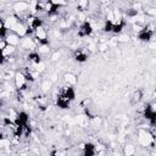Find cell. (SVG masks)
I'll use <instances>...</instances> for the list:
<instances>
[{"instance_id":"14","label":"cell","mask_w":156,"mask_h":156,"mask_svg":"<svg viewBox=\"0 0 156 156\" xmlns=\"http://www.w3.org/2000/svg\"><path fill=\"white\" fill-rule=\"evenodd\" d=\"M140 99H141V91H140V90H136V91L134 93L133 98H132V104H136V102H139Z\"/></svg>"},{"instance_id":"16","label":"cell","mask_w":156,"mask_h":156,"mask_svg":"<svg viewBox=\"0 0 156 156\" xmlns=\"http://www.w3.org/2000/svg\"><path fill=\"white\" fill-rule=\"evenodd\" d=\"M138 15V10H135V9H129V10H127V16L128 17H134V16H136Z\"/></svg>"},{"instance_id":"9","label":"cell","mask_w":156,"mask_h":156,"mask_svg":"<svg viewBox=\"0 0 156 156\" xmlns=\"http://www.w3.org/2000/svg\"><path fill=\"white\" fill-rule=\"evenodd\" d=\"M73 57H74V60L78 61V62H85L87 58H88V54H87L84 50H82V49H77V50H74V52H73Z\"/></svg>"},{"instance_id":"8","label":"cell","mask_w":156,"mask_h":156,"mask_svg":"<svg viewBox=\"0 0 156 156\" xmlns=\"http://www.w3.org/2000/svg\"><path fill=\"white\" fill-rule=\"evenodd\" d=\"M28 60L34 65V66H38V65H40L41 63V55H40V52L39 51H37V50H33V51H30L29 54H28Z\"/></svg>"},{"instance_id":"17","label":"cell","mask_w":156,"mask_h":156,"mask_svg":"<svg viewBox=\"0 0 156 156\" xmlns=\"http://www.w3.org/2000/svg\"><path fill=\"white\" fill-rule=\"evenodd\" d=\"M50 85H51L50 82H44V83H43V90H44V91L49 90V89H50Z\"/></svg>"},{"instance_id":"2","label":"cell","mask_w":156,"mask_h":156,"mask_svg":"<svg viewBox=\"0 0 156 156\" xmlns=\"http://www.w3.org/2000/svg\"><path fill=\"white\" fill-rule=\"evenodd\" d=\"M34 37L37 39V41L39 43V45H49V39H48V32L41 27L38 28L34 32Z\"/></svg>"},{"instance_id":"7","label":"cell","mask_w":156,"mask_h":156,"mask_svg":"<svg viewBox=\"0 0 156 156\" xmlns=\"http://www.w3.org/2000/svg\"><path fill=\"white\" fill-rule=\"evenodd\" d=\"M56 105H57L60 108L66 110V108H69V106H71V100H68L67 98H65L62 94L58 93V96L56 98Z\"/></svg>"},{"instance_id":"18","label":"cell","mask_w":156,"mask_h":156,"mask_svg":"<svg viewBox=\"0 0 156 156\" xmlns=\"http://www.w3.org/2000/svg\"><path fill=\"white\" fill-rule=\"evenodd\" d=\"M58 57H60V52H58V51H56L55 54H52V56H51V60H52V61H56Z\"/></svg>"},{"instance_id":"10","label":"cell","mask_w":156,"mask_h":156,"mask_svg":"<svg viewBox=\"0 0 156 156\" xmlns=\"http://www.w3.org/2000/svg\"><path fill=\"white\" fill-rule=\"evenodd\" d=\"M6 43L9 44V45H11V46H16V45H18L20 44V37L17 35V34H15V33H9V35L6 37Z\"/></svg>"},{"instance_id":"15","label":"cell","mask_w":156,"mask_h":156,"mask_svg":"<svg viewBox=\"0 0 156 156\" xmlns=\"http://www.w3.org/2000/svg\"><path fill=\"white\" fill-rule=\"evenodd\" d=\"M89 6V2L88 1H80V2H78V5H77V7L82 11V10H87V7Z\"/></svg>"},{"instance_id":"21","label":"cell","mask_w":156,"mask_h":156,"mask_svg":"<svg viewBox=\"0 0 156 156\" xmlns=\"http://www.w3.org/2000/svg\"><path fill=\"white\" fill-rule=\"evenodd\" d=\"M76 156H82V155H76Z\"/></svg>"},{"instance_id":"6","label":"cell","mask_w":156,"mask_h":156,"mask_svg":"<svg viewBox=\"0 0 156 156\" xmlns=\"http://www.w3.org/2000/svg\"><path fill=\"white\" fill-rule=\"evenodd\" d=\"M60 94H62L65 98H67L68 100L73 101L76 99V90L71 85H67V87H63L61 90H60Z\"/></svg>"},{"instance_id":"11","label":"cell","mask_w":156,"mask_h":156,"mask_svg":"<svg viewBox=\"0 0 156 156\" xmlns=\"http://www.w3.org/2000/svg\"><path fill=\"white\" fill-rule=\"evenodd\" d=\"M63 77H65V80L67 82V84H68V85H71V87L76 85V84H77V82H78L77 77H76L74 74H72V73H66Z\"/></svg>"},{"instance_id":"19","label":"cell","mask_w":156,"mask_h":156,"mask_svg":"<svg viewBox=\"0 0 156 156\" xmlns=\"http://www.w3.org/2000/svg\"><path fill=\"white\" fill-rule=\"evenodd\" d=\"M50 156H61V154H60L57 150H52V151L50 152Z\"/></svg>"},{"instance_id":"12","label":"cell","mask_w":156,"mask_h":156,"mask_svg":"<svg viewBox=\"0 0 156 156\" xmlns=\"http://www.w3.org/2000/svg\"><path fill=\"white\" fill-rule=\"evenodd\" d=\"M22 46H23L24 49H30V50L33 51L34 48H35V44H34L33 39H30V38H26V39H23V41H22Z\"/></svg>"},{"instance_id":"5","label":"cell","mask_w":156,"mask_h":156,"mask_svg":"<svg viewBox=\"0 0 156 156\" xmlns=\"http://www.w3.org/2000/svg\"><path fill=\"white\" fill-rule=\"evenodd\" d=\"M98 147L93 143H85L82 150V156H96Z\"/></svg>"},{"instance_id":"1","label":"cell","mask_w":156,"mask_h":156,"mask_svg":"<svg viewBox=\"0 0 156 156\" xmlns=\"http://www.w3.org/2000/svg\"><path fill=\"white\" fill-rule=\"evenodd\" d=\"M13 80H15V85H16V88L20 90V91H23V90H26L27 89V79H26V77H24V74L22 73V72H17L16 74H15V77H13Z\"/></svg>"},{"instance_id":"3","label":"cell","mask_w":156,"mask_h":156,"mask_svg":"<svg viewBox=\"0 0 156 156\" xmlns=\"http://www.w3.org/2000/svg\"><path fill=\"white\" fill-rule=\"evenodd\" d=\"M93 32H94L93 24L89 21H83V23L80 24V27L78 29V35L79 37H89V35H91Z\"/></svg>"},{"instance_id":"4","label":"cell","mask_w":156,"mask_h":156,"mask_svg":"<svg viewBox=\"0 0 156 156\" xmlns=\"http://www.w3.org/2000/svg\"><path fill=\"white\" fill-rule=\"evenodd\" d=\"M136 34H138V38L141 41H149V40H151V38L154 35V29L149 26H144V28Z\"/></svg>"},{"instance_id":"20","label":"cell","mask_w":156,"mask_h":156,"mask_svg":"<svg viewBox=\"0 0 156 156\" xmlns=\"http://www.w3.org/2000/svg\"><path fill=\"white\" fill-rule=\"evenodd\" d=\"M154 98H155V100H156V90H155V93H154Z\"/></svg>"},{"instance_id":"13","label":"cell","mask_w":156,"mask_h":156,"mask_svg":"<svg viewBox=\"0 0 156 156\" xmlns=\"http://www.w3.org/2000/svg\"><path fill=\"white\" fill-rule=\"evenodd\" d=\"M134 152H135V149H134L133 145H127V146L124 147V154H126V156H133Z\"/></svg>"}]
</instances>
